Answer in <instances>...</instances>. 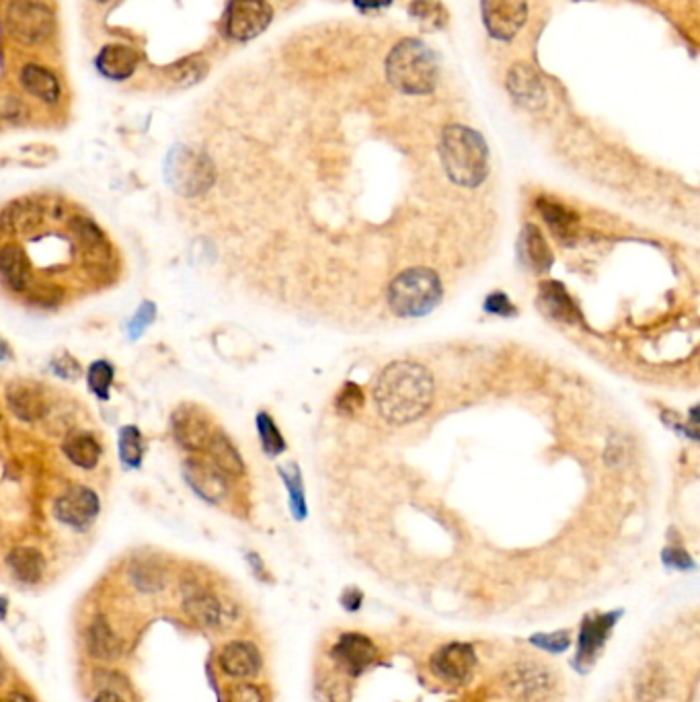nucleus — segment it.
Returning <instances> with one entry per match:
<instances>
[{
    "mask_svg": "<svg viewBox=\"0 0 700 702\" xmlns=\"http://www.w3.org/2000/svg\"><path fill=\"white\" fill-rule=\"evenodd\" d=\"M664 561H666V565L676 567V569H690L692 567V559L688 557V553H684L680 549H668L664 553Z\"/></svg>",
    "mask_w": 700,
    "mask_h": 702,
    "instance_id": "obj_45",
    "label": "nucleus"
},
{
    "mask_svg": "<svg viewBox=\"0 0 700 702\" xmlns=\"http://www.w3.org/2000/svg\"><path fill=\"white\" fill-rule=\"evenodd\" d=\"M113 378H115V368L107 360H97L87 370V384L91 388V393L99 401H109Z\"/></svg>",
    "mask_w": 700,
    "mask_h": 702,
    "instance_id": "obj_36",
    "label": "nucleus"
},
{
    "mask_svg": "<svg viewBox=\"0 0 700 702\" xmlns=\"http://www.w3.org/2000/svg\"><path fill=\"white\" fill-rule=\"evenodd\" d=\"M274 21L267 0H230L224 15V31L235 42H251Z\"/></svg>",
    "mask_w": 700,
    "mask_h": 702,
    "instance_id": "obj_10",
    "label": "nucleus"
},
{
    "mask_svg": "<svg viewBox=\"0 0 700 702\" xmlns=\"http://www.w3.org/2000/svg\"><path fill=\"white\" fill-rule=\"evenodd\" d=\"M538 212L559 241H569L575 237L577 216L569 208H565L563 204L553 202V200H540Z\"/></svg>",
    "mask_w": 700,
    "mask_h": 702,
    "instance_id": "obj_29",
    "label": "nucleus"
},
{
    "mask_svg": "<svg viewBox=\"0 0 700 702\" xmlns=\"http://www.w3.org/2000/svg\"><path fill=\"white\" fill-rule=\"evenodd\" d=\"M9 33L25 46H40L54 33V11L40 0H15L7 11Z\"/></svg>",
    "mask_w": 700,
    "mask_h": 702,
    "instance_id": "obj_6",
    "label": "nucleus"
},
{
    "mask_svg": "<svg viewBox=\"0 0 700 702\" xmlns=\"http://www.w3.org/2000/svg\"><path fill=\"white\" fill-rule=\"evenodd\" d=\"M52 370L58 378L62 380H68V382H74V380H79L83 376V366L79 364V360H76L74 356H70L68 351L66 354H60L52 360Z\"/></svg>",
    "mask_w": 700,
    "mask_h": 702,
    "instance_id": "obj_41",
    "label": "nucleus"
},
{
    "mask_svg": "<svg viewBox=\"0 0 700 702\" xmlns=\"http://www.w3.org/2000/svg\"><path fill=\"white\" fill-rule=\"evenodd\" d=\"M362 604V594L356 592V590H349L345 596H343V606L347 610H358Z\"/></svg>",
    "mask_w": 700,
    "mask_h": 702,
    "instance_id": "obj_47",
    "label": "nucleus"
},
{
    "mask_svg": "<svg viewBox=\"0 0 700 702\" xmlns=\"http://www.w3.org/2000/svg\"><path fill=\"white\" fill-rule=\"evenodd\" d=\"M442 300V282L432 269L413 267L388 286V306L401 319H419L430 312Z\"/></svg>",
    "mask_w": 700,
    "mask_h": 702,
    "instance_id": "obj_4",
    "label": "nucleus"
},
{
    "mask_svg": "<svg viewBox=\"0 0 700 702\" xmlns=\"http://www.w3.org/2000/svg\"><path fill=\"white\" fill-rule=\"evenodd\" d=\"M206 74H208V62L202 56H189L169 68L171 83L181 89L202 83Z\"/></svg>",
    "mask_w": 700,
    "mask_h": 702,
    "instance_id": "obj_33",
    "label": "nucleus"
},
{
    "mask_svg": "<svg viewBox=\"0 0 700 702\" xmlns=\"http://www.w3.org/2000/svg\"><path fill=\"white\" fill-rule=\"evenodd\" d=\"M183 590L185 614L204 629H218L226 614V608L222 606L218 596L200 588L196 583H185Z\"/></svg>",
    "mask_w": 700,
    "mask_h": 702,
    "instance_id": "obj_16",
    "label": "nucleus"
},
{
    "mask_svg": "<svg viewBox=\"0 0 700 702\" xmlns=\"http://www.w3.org/2000/svg\"><path fill=\"white\" fill-rule=\"evenodd\" d=\"M618 614H600V616H590L583 620L581 635H579V649H577V666H583L586 670L590 663L598 657L600 649L606 643V637L610 629L614 627Z\"/></svg>",
    "mask_w": 700,
    "mask_h": 702,
    "instance_id": "obj_19",
    "label": "nucleus"
},
{
    "mask_svg": "<svg viewBox=\"0 0 700 702\" xmlns=\"http://www.w3.org/2000/svg\"><path fill=\"white\" fill-rule=\"evenodd\" d=\"M0 702H35V700L23 690H11L9 694L3 696V700H0Z\"/></svg>",
    "mask_w": 700,
    "mask_h": 702,
    "instance_id": "obj_49",
    "label": "nucleus"
},
{
    "mask_svg": "<svg viewBox=\"0 0 700 702\" xmlns=\"http://www.w3.org/2000/svg\"><path fill=\"white\" fill-rule=\"evenodd\" d=\"M0 284L21 296L35 284L33 263L25 249L15 241L0 245Z\"/></svg>",
    "mask_w": 700,
    "mask_h": 702,
    "instance_id": "obj_14",
    "label": "nucleus"
},
{
    "mask_svg": "<svg viewBox=\"0 0 700 702\" xmlns=\"http://www.w3.org/2000/svg\"><path fill=\"white\" fill-rule=\"evenodd\" d=\"M485 310L489 312V315L503 317V319L516 317V312H518L516 306L512 304V300L508 298V294H503V292H493L491 296H487Z\"/></svg>",
    "mask_w": 700,
    "mask_h": 702,
    "instance_id": "obj_42",
    "label": "nucleus"
},
{
    "mask_svg": "<svg viewBox=\"0 0 700 702\" xmlns=\"http://www.w3.org/2000/svg\"><path fill=\"white\" fill-rule=\"evenodd\" d=\"M118 450H120V460L126 468H140L142 466L146 444H144V436L140 432V427H136V425L120 427Z\"/></svg>",
    "mask_w": 700,
    "mask_h": 702,
    "instance_id": "obj_30",
    "label": "nucleus"
},
{
    "mask_svg": "<svg viewBox=\"0 0 700 702\" xmlns=\"http://www.w3.org/2000/svg\"><path fill=\"white\" fill-rule=\"evenodd\" d=\"M95 702H126L124 696L120 692H115V690H101L97 696H95Z\"/></svg>",
    "mask_w": 700,
    "mask_h": 702,
    "instance_id": "obj_48",
    "label": "nucleus"
},
{
    "mask_svg": "<svg viewBox=\"0 0 700 702\" xmlns=\"http://www.w3.org/2000/svg\"><path fill=\"white\" fill-rule=\"evenodd\" d=\"M7 610H9V602L7 598L0 596V618H7Z\"/></svg>",
    "mask_w": 700,
    "mask_h": 702,
    "instance_id": "obj_52",
    "label": "nucleus"
},
{
    "mask_svg": "<svg viewBox=\"0 0 700 702\" xmlns=\"http://www.w3.org/2000/svg\"><path fill=\"white\" fill-rule=\"evenodd\" d=\"M154 317H157V306H154V302H150V300H144L128 323V337L132 341L140 339L142 333L152 325Z\"/></svg>",
    "mask_w": 700,
    "mask_h": 702,
    "instance_id": "obj_38",
    "label": "nucleus"
},
{
    "mask_svg": "<svg viewBox=\"0 0 700 702\" xmlns=\"http://www.w3.org/2000/svg\"><path fill=\"white\" fill-rule=\"evenodd\" d=\"M331 657L339 668H343L349 676H360L366 672L374 659H376V647L374 643L358 633H347L339 637V641L333 645Z\"/></svg>",
    "mask_w": 700,
    "mask_h": 702,
    "instance_id": "obj_15",
    "label": "nucleus"
},
{
    "mask_svg": "<svg viewBox=\"0 0 700 702\" xmlns=\"http://www.w3.org/2000/svg\"><path fill=\"white\" fill-rule=\"evenodd\" d=\"M446 175L460 187H477L489 175V148L483 136L466 126H448L440 138Z\"/></svg>",
    "mask_w": 700,
    "mask_h": 702,
    "instance_id": "obj_2",
    "label": "nucleus"
},
{
    "mask_svg": "<svg viewBox=\"0 0 700 702\" xmlns=\"http://www.w3.org/2000/svg\"><path fill=\"white\" fill-rule=\"evenodd\" d=\"M5 401L9 411L25 423H35L50 413V397L46 388L33 380L19 378L9 382L5 390Z\"/></svg>",
    "mask_w": 700,
    "mask_h": 702,
    "instance_id": "obj_12",
    "label": "nucleus"
},
{
    "mask_svg": "<svg viewBox=\"0 0 700 702\" xmlns=\"http://www.w3.org/2000/svg\"><path fill=\"white\" fill-rule=\"evenodd\" d=\"M508 91L522 107L540 109L547 101V91L540 76L526 64H516L508 74Z\"/></svg>",
    "mask_w": 700,
    "mask_h": 702,
    "instance_id": "obj_20",
    "label": "nucleus"
},
{
    "mask_svg": "<svg viewBox=\"0 0 700 702\" xmlns=\"http://www.w3.org/2000/svg\"><path fill=\"white\" fill-rule=\"evenodd\" d=\"M85 641H87L89 655L97 661H103V663L120 659L124 653L122 639L118 637V633L113 631V627L103 616H97L91 620Z\"/></svg>",
    "mask_w": 700,
    "mask_h": 702,
    "instance_id": "obj_21",
    "label": "nucleus"
},
{
    "mask_svg": "<svg viewBox=\"0 0 700 702\" xmlns=\"http://www.w3.org/2000/svg\"><path fill=\"white\" fill-rule=\"evenodd\" d=\"M538 304L547 317L555 321H573L577 317V308L569 292L559 282H544L538 292Z\"/></svg>",
    "mask_w": 700,
    "mask_h": 702,
    "instance_id": "obj_28",
    "label": "nucleus"
},
{
    "mask_svg": "<svg viewBox=\"0 0 700 702\" xmlns=\"http://www.w3.org/2000/svg\"><path fill=\"white\" fill-rule=\"evenodd\" d=\"M430 666L438 678L450 684H462L473 676L477 655L469 643H450L434 653Z\"/></svg>",
    "mask_w": 700,
    "mask_h": 702,
    "instance_id": "obj_13",
    "label": "nucleus"
},
{
    "mask_svg": "<svg viewBox=\"0 0 700 702\" xmlns=\"http://www.w3.org/2000/svg\"><path fill=\"white\" fill-rule=\"evenodd\" d=\"M354 5L358 11L370 13V11H382L386 7H391L393 0H354Z\"/></svg>",
    "mask_w": 700,
    "mask_h": 702,
    "instance_id": "obj_46",
    "label": "nucleus"
},
{
    "mask_svg": "<svg viewBox=\"0 0 700 702\" xmlns=\"http://www.w3.org/2000/svg\"><path fill=\"white\" fill-rule=\"evenodd\" d=\"M95 3H107V0H95Z\"/></svg>",
    "mask_w": 700,
    "mask_h": 702,
    "instance_id": "obj_53",
    "label": "nucleus"
},
{
    "mask_svg": "<svg viewBox=\"0 0 700 702\" xmlns=\"http://www.w3.org/2000/svg\"><path fill=\"white\" fill-rule=\"evenodd\" d=\"M637 692H639V698L643 702H653L657 696L664 694V674L655 670V666L645 670L641 680H639Z\"/></svg>",
    "mask_w": 700,
    "mask_h": 702,
    "instance_id": "obj_40",
    "label": "nucleus"
},
{
    "mask_svg": "<svg viewBox=\"0 0 700 702\" xmlns=\"http://www.w3.org/2000/svg\"><path fill=\"white\" fill-rule=\"evenodd\" d=\"M257 423V432H259V440H261V448L267 456H278L286 450V440L280 432V427L276 425V421L271 419L269 413L261 411L255 419Z\"/></svg>",
    "mask_w": 700,
    "mask_h": 702,
    "instance_id": "obj_34",
    "label": "nucleus"
},
{
    "mask_svg": "<svg viewBox=\"0 0 700 702\" xmlns=\"http://www.w3.org/2000/svg\"><path fill=\"white\" fill-rule=\"evenodd\" d=\"M204 452L230 479L241 477L245 473V462H243L241 452L237 450L235 444L230 442V438L224 432H218V429H214V434H212Z\"/></svg>",
    "mask_w": 700,
    "mask_h": 702,
    "instance_id": "obj_27",
    "label": "nucleus"
},
{
    "mask_svg": "<svg viewBox=\"0 0 700 702\" xmlns=\"http://www.w3.org/2000/svg\"><path fill=\"white\" fill-rule=\"evenodd\" d=\"M280 475L286 483L288 495H290V510L296 520L306 518V499H304V489H302V477L296 464H286L280 468Z\"/></svg>",
    "mask_w": 700,
    "mask_h": 702,
    "instance_id": "obj_35",
    "label": "nucleus"
},
{
    "mask_svg": "<svg viewBox=\"0 0 700 702\" xmlns=\"http://www.w3.org/2000/svg\"><path fill=\"white\" fill-rule=\"evenodd\" d=\"M220 670L237 680L253 678L261 670V653L249 641H230L222 647L218 655Z\"/></svg>",
    "mask_w": 700,
    "mask_h": 702,
    "instance_id": "obj_17",
    "label": "nucleus"
},
{
    "mask_svg": "<svg viewBox=\"0 0 700 702\" xmlns=\"http://www.w3.org/2000/svg\"><path fill=\"white\" fill-rule=\"evenodd\" d=\"M97 70L109 81H126L138 68V54L134 48L124 44H107L97 54Z\"/></svg>",
    "mask_w": 700,
    "mask_h": 702,
    "instance_id": "obj_22",
    "label": "nucleus"
},
{
    "mask_svg": "<svg viewBox=\"0 0 700 702\" xmlns=\"http://www.w3.org/2000/svg\"><path fill=\"white\" fill-rule=\"evenodd\" d=\"M228 702H265L263 692L253 684H237L228 692Z\"/></svg>",
    "mask_w": 700,
    "mask_h": 702,
    "instance_id": "obj_44",
    "label": "nucleus"
},
{
    "mask_svg": "<svg viewBox=\"0 0 700 702\" xmlns=\"http://www.w3.org/2000/svg\"><path fill=\"white\" fill-rule=\"evenodd\" d=\"M335 405H337V411H341L343 415H354L364 405L362 388L358 384H354V382H345L343 390L337 395V403Z\"/></svg>",
    "mask_w": 700,
    "mask_h": 702,
    "instance_id": "obj_39",
    "label": "nucleus"
},
{
    "mask_svg": "<svg viewBox=\"0 0 700 702\" xmlns=\"http://www.w3.org/2000/svg\"><path fill=\"white\" fill-rule=\"evenodd\" d=\"M530 641L536 647H540L544 651H551V653H563L571 645V637H569L567 631H559V633H553V635H534Z\"/></svg>",
    "mask_w": 700,
    "mask_h": 702,
    "instance_id": "obj_43",
    "label": "nucleus"
},
{
    "mask_svg": "<svg viewBox=\"0 0 700 702\" xmlns=\"http://www.w3.org/2000/svg\"><path fill=\"white\" fill-rule=\"evenodd\" d=\"M7 678H9V670H7V663H5L3 655H0V686H5V684H7Z\"/></svg>",
    "mask_w": 700,
    "mask_h": 702,
    "instance_id": "obj_51",
    "label": "nucleus"
},
{
    "mask_svg": "<svg viewBox=\"0 0 700 702\" xmlns=\"http://www.w3.org/2000/svg\"><path fill=\"white\" fill-rule=\"evenodd\" d=\"M13 358V349H11V345L3 339V337H0V364H3V362H7V360H11Z\"/></svg>",
    "mask_w": 700,
    "mask_h": 702,
    "instance_id": "obj_50",
    "label": "nucleus"
},
{
    "mask_svg": "<svg viewBox=\"0 0 700 702\" xmlns=\"http://www.w3.org/2000/svg\"><path fill=\"white\" fill-rule=\"evenodd\" d=\"M101 514L99 495L87 485H68L54 501V516L64 526L85 532Z\"/></svg>",
    "mask_w": 700,
    "mask_h": 702,
    "instance_id": "obj_9",
    "label": "nucleus"
},
{
    "mask_svg": "<svg viewBox=\"0 0 700 702\" xmlns=\"http://www.w3.org/2000/svg\"><path fill=\"white\" fill-rule=\"evenodd\" d=\"M165 181L183 198H198L214 185L216 167L206 152L179 144L165 159Z\"/></svg>",
    "mask_w": 700,
    "mask_h": 702,
    "instance_id": "obj_5",
    "label": "nucleus"
},
{
    "mask_svg": "<svg viewBox=\"0 0 700 702\" xmlns=\"http://www.w3.org/2000/svg\"><path fill=\"white\" fill-rule=\"evenodd\" d=\"M487 33L499 42H512L528 21V0H481Z\"/></svg>",
    "mask_w": 700,
    "mask_h": 702,
    "instance_id": "obj_11",
    "label": "nucleus"
},
{
    "mask_svg": "<svg viewBox=\"0 0 700 702\" xmlns=\"http://www.w3.org/2000/svg\"><path fill=\"white\" fill-rule=\"evenodd\" d=\"M19 78H21V85L23 89L37 97L40 101L44 103H58L60 95H62V87H60V81H58V76L40 66V64H25L19 72Z\"/></svg>",
    "mask_w": 700,
    "mask_h": 702,
    "instance_id": "obj_26",
    "label": "nucleus"
},
{
    "mask_svg": "<svg viewBox=\"0 0 700 702\" xmlns=\"http://www.w3.org/2000/svg\"><path fill=\"white\" fill-rule=\"evenodd\" d=\"M518 255L520 261L532 271H549L553 265V253L549 249L547 239L542 237V232L534 224H526L520 232L518 239Z\"/></svg>",
    "mask_w": 700,
    "mask_h": 702,
    "instance_id": "obj_24",
    "label": "nucleus"
},
{
    "mask_svg": "<svg viewBox=\"0 0 700 702\" xmlns=\"http://www.w3.org/2000/svg\"><path fill=\"white\" fill-rule=\"evenodd\" d=\"M62 452L74 466L83 468V471H93L101 460L103 448L93 432H87V429H72L62 442Z\"/></svg>",
    "mask_w": 700,
    "mask_h": 702,
    "instance_id": "obj_23",
    "label": "nucleus"
},
{
    "mask_svg": "<svg viewBox=\"0 0 700 702\" xmlns=\"http://www.w3.org/2000/svg\"><path fill=\"white\" fill-rule=\"evenodd\" d=\"M386 78L405 95L432 93L440 78L438 56L421 39L407 37L386 56Z\"/></svg>",
    "mask_w": 700,
    "mask_h": 702,
    "instance_id": "obj_3",
    "label": "nucleus"
},
{
    "mask_svg": "<svg viewBox=\"0 0 700 702\" xmlns=\"http://www.w3.org/2000/svg\"><path fill=\"white\" fill-rule=\"evenodd\" d=\"M553 680L547 668L538 663H520L514 670L505 674V690L514 698H538L551 692Z\"/></svg>",
    "mask_w": 700,
    "mask_h": 702,
    "instance_id": "obj_18",
    "label": "nucleus"
},
{
    "mask_svg": "<svg viewBox=\"0 0 700 702\" xmlns=\"http://www.w3.org/2000/svg\"><path fill=\"white\" fill-rule=\"evenodd\" d=\"M7 565L23 585H37L46 575V557L35 546H15L7 557Z\"/></svg>",
    "mask_w": 700,
    "mask_h": 702,
    "instance_id": "obj_25",
    "label": "nucleus"
},
{
    "mask_svg": "<svg viewBox=\"0 0 700 702\" xmlns=\"http://www.w3.org/2000/svg\"><path fill=\"white\" fill-rule=\"evenodd\" d=\"M374 397L388 423H413L432 405L434 380L421 364L395 362L382 370Z\"/></svg>",
    "mask_w": 700,
    "mask_h": 702,
    "instance_id": "obj_1",
    "label": "nucleus"
},
{
    "mask_svg": "<svg viewBox=\"0 0 700 702\" xmlns=\"http://www.w3.org/2000/svg\"><path fill=\"white\" fill-rule=\"evenodd\" d=\"M183 479L187 487L200 499L212 505H220L230 497V477L224 475L220 468L206 454H189L183 460Z\"/></svg>",
    "mask_w": 700,
    "mask_h": 702,
    "instance_id": "obj_7",
    "label": "nucleus"
},
{
    "mask_svg": "<svg viewBox=\"0 0 700 702\" xmlns=\"http://www.w3.org/2000/svg\"><path fill=\"white\" fill-rule=\"evenodd\" d=\"M130 575L132 583L144 594H157L167 585V571L157 561H138Z\"/></svg>",
    "mask_w": 700,
    "mask_h": 702,
    "instance_id": "obj_31",
    "label": "nucleus"
},
{
    "mask_svg": "<svg viewBox=\"0 0 700 702\" xmlns=\"http://www.w3.org/2000/svg\"><path fill=\"white\" fill-rule=\"evenodd\" d=\"M409 15L427 31H440L448 25V11L438 0H413Z\"/></svg>",
    "mask_w": 700,
    "mask_h": 702,
    "instance_id": "obj_32",
    "label": "nucleus"
},
{
    "mask_svg": "<svg viewBox=\"0 0 700 702\" xmlns=\"http://www.w3.org/2000/svg\"><path fill=\"white\" fill-rule=\"evenodd\" d=\"M23 296L31 306L56 308L66 300V290L58 284H33Z\"/></svg>",
    "mask_w": 700,
    "mask_h": 702,
    "instance_id": "obj_37",
    "label": "nucleus"
},
{
    "mask_svg": "<svg viewBox=\"0 0 700 702\" xmlns=\"http://www.w3.org/2000/svg\"><path fill=\"white\" fill-rule=\"evenodd\" d=\"M214 429L210 415L196 403H181L171 413V434L177 446L189 454L204 452Z\"/></svg>",
    "mask_w": 700,
    "mask_h": 702,
    "instance_id": "obj_8",
    "label": "nucleus"
}]
</instances>
